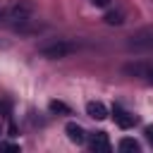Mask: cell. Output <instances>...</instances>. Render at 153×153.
I'll return each instance as SVG.
<instances>
[{
  "label": "cell",
  "instance_id": "8fae6325",
  "mask_svg": "<svg viewBox=\"0 0 153 153\" xmlns=\"http://www.w3.org/2000/svg\"><path fill=\"white\" fill-rule=\"evenodd\" d=\"M0 151H19V143H7V141H0Z\"/></svg>",
  "mask_w": 153,
  "mask_h": 153
},
{
  "label": "cell",
  "instance_id": "9a60e30c",
  "mask_svg": "<svg viewBox=\"0 0 153 153\" xmlns=\"http://www.w3.org/2000/svg\"><path fill=\"white\" fill-rule=\"evenodd\" d=\"M5 22V10H0V24Z\"/></svg>",
  "mask_w": 153,
  "mask_h": 153
},
{
  "label": "cell",
  "instance_id": "6da1fadb",
  "mask_svg": "<svg viewBox=\"0 0 153 153\" xmlns=\"http://www.w3.org/2000/svg\"><path fill=\"white\" fill-rule=\"evenodd\" d=\"M76 48H79V45H76L74 41L55 38V41H50V43H43V45L38 48V55H41V57H48V60H62V57L72 55Z\"/></svg>",
  "mask_w": 153,
  "mask_h": 153
},
{
  "label": "cell",
  "instance_id": "5b68a950",
  "mask_svg": "<svg viewBox=\"0 0 153 153\" xmlns=\"http://www.w3.org/2000/svg\"><path fill=\"white\" fill-rule=\"evenodd\" d=\"M129 48H134V50H151L153 48V29H146V31L131 36Z\"/></svg>",
  "mask_w": 153,
  "mask_h": 153
},
{
  "label": "cell",
  "instance_id": "8992f818",
  "mask_svg": "<svg viewBox=\"0 0 153 153\" xmlns=\"http://www.w3.org/2000/svg\"><path fill=\"white\" fill-rule=\"evenodd\" d=\"M65 131H67V136H69V141L72 143H84L86 141V129L81 127V124H76V122H67V127H65Z\"/></svg>",
  "mask_w": 153,
  "mask_h": 153
},
{
  "label": "cell",
  "instance_id": "7a4b0ae2",
  "mask_svg": "<svg viewBox=\"0 0 153 153\" xmlns=\"http://www.w3.org/2000/svg\"><path fill=\"white\" fill-rule=\"evenodd\" d=\"M122 74L136 76V79H143V81L153 84V62H143V60L127 62V65H122Z\"/></svg>",
  "mask_w": 153,
  "mask_h": 153
},
{
  "label": "cell",
  "instance_id": "7c38bea8",
  "mask_svg": "<svg viewBox=\"0 0 153 153\" xmlns=\"http://www.w3.org/2000/svg\"><path fill=\"white\" fill-rule=\"evenodd\" d=\"M7 112H10V103L0 98V115H7Z\"/></svg>",
  "mask_w": 153,
  "mask_h": 153
},
{
  "label": "cell",
  "instance_id": "3957f363",
  "mask_svg": "<svg viewBox=\"0 0 153 153\" xmlns=\"http://www.w3.org/2000/svg\"><path fill=\"white\" fill-rule=\"evenodd\" d=\"M86 141H88V148L96 151V153H108V151L112 148V146H110V139H108L105 131H93V134L86 136Z\"/></svg>",
  "mask_w": 153,
  "mask_h": 153
},
{
  "label": "cell",
  "instance_id": "52a82bcc",
  "mask_svg": "<svg viewBox=\"0 0 153 153\" xmlns=\"http://www.w3.org/2000/svg\"><path fill=\"white\" fill-rule=\"evenodd\" d=\"M86 115L93 117V120H105L108 117V108L100 100H88L86 103Z\"/></svg>",
  "mask_w": 153,
  "mask_h": 153
},
{
  "label": "cell",
  "instance_id": "5bb4252c",
  "mask_svg": "<svg viewBox=\"0 0 153 153\" xmlns=\"http://www.w3.org/2000/svg\"><path fill=\"white\" fill-rule=\"evenodd\" d=\"M91 5H93V7H108L110 0H91Z\"/></svg>",
  "mask_w": 153,
  "mask_h": 153
},
{
  "label": "cell",
  "instance_id": "30bf717a",
  "mask_svg": "<svg viewBox=\"0 0 153 153\" xmlns=\"http://www.w3.org/2000/svg\"><path fill=\"white\" fill-rule=\"evenodd\" d=\"M48 108H50V112H62V115H69L72 110H69V105H65L62 100H50L48 103Z\"/></svg>",
  "mask_w": 153,
  "mask_h": 153
},
{
  "label": "cell",
  "instance_id": "ba28073f",
  "mask_svg": "<svg viewBox=\"0 0 153 153\" xmlns=\"http://www.w3.org/2000/svg\"><path fill=\"white\" fill-rule=\"evenodd\" d=\"M103 22L110 24V26H120V24H124V12H120V10H110V12H105Z\"/></svg>",
  "mask_w": 153,
  "mask_h": 153
},
{
  "label": "cell",
  "instance_id": "277c9868",
  "mask_svg": "<svg viewBox=\"0 0 153 153\" xmlns=\"http://www.w3.org/2000/svg\"><path fill=\"white\" fill-rule=\"evenodd\" d=\"M112 120H115V124L122 127V129H131V127L136 124V115H131V112L124 110L122 105H115V108H112Z\"/></svg>",
  "mask_w": 153,
  "mask_h": 153
},
{
  "label": "cell",
  "instance_id": "4fadbf2b",
  "mask_svg": "<svg viewBox=\"0 0 153 153\" xmlns=\"http://www.w3.org/2000/svg\"><path fill=\"white\" fill-rule=\"evenodd\" d=\"M143 136H146V139H148V143H153V124H151V127H146V129H143Z\"/></svg>",
  "mask_w": 153,
  "mask_h": 153
},
{
  "label": "cell",
  "instance_id": "9c48e42d",
  "mask_svg": "<svg viewBox=\"0 0 153 153\" xmlns=\"http://www.w3.org/2000/svg\"><path fill=\"white\" fill-rule=\"evenodd\" d=\"M117 148H120V151H124V153H139V151H141L139 141H136V139H129V136H124V139L117 143Z\"/></svg>",
  "mask_w": 153,
  "mask_h": 153
}]
</instances>
